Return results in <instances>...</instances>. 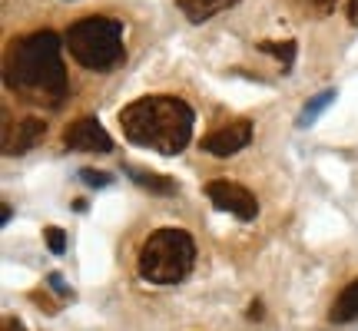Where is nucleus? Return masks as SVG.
Returning <instances> with one entry per match:
<instances>
[{
	"label": "nucleus",
	"mask_w": 358,
	"mask_h": 331,
	"mask_svg": "<svg viewBox=\"0 0 358 331\" xmlns=\"http://www.w3.org/2000/svg\"><path fill=\"white\" fill-rule=\"evenodd\" d=\"M249 318H262V305H259V302L249 305Z\"/></svg>",
	"instance_id": "21"
},
{
	"label": "nucleus",
	"mask_w": 358,
	"mask_h": 331,
	"mask_svg": "<svg viewBox=\"0 0 358 331\" xmlns=\"http://www.w3.org/2000/svg\"><path fill=\"white\" fill-rule=\"evenodd\" d=\"M295 3H299L306 13H312V17H329L338 0H295Z\"/></svg>",
	"instance_id": "15"
},
{
	"label": "nucleus",
	"mask_w": 358,
	"mask_h": 331,
	"mask_svg": "<svg viewBox=\"0 0 358 331\" xmlns=\"http://www.w3.org/2000/svg\"><path fill=\"white\" fill-rule=\"evenodd\" d=\"M348 20L352 27H358V0H348Z\"/></svg>",
	"instance_id": "19"
},
{
	"label": "nucleus",
	"mask_w": 358,
	"mask_h": 331,
	"mask_svg": "<svg viewBox=\"0 0 358 331\" xmlns=\"http://www.w3.org/2000/svg\"><path fill=\"white\" fill-rule=\"evenodd\" d=\"M123 172H127L140 189H150L156 192V196H173V192L179 189L176 186V179H169V176H159V172H153V169H143V166H123Z\"/></svg>",
	"instance_id": "10"
},
{
	"label": "nucleus",
	"mask_w": 358,
	"mask_h": 331,
	"mask_svg": "<svg viewBox=\"0 0 358 331\" xmlns=\"http://www.w3.org/2000/svg\"><path fill=\"white\" fill-rule=\"evenodd\" d=\"M236 3H239V0H176V7L186 13L189 24H206V20H213L216 13L236 7Z\"/></svg>",
	"instance_id": "9"
},
{
	"label": "nucleus",
	"mask_w": 358,
	"mask_h": 331,
	"mask_svg": "<svg viewBox=\"0 0 358 331\" xmlns=\"http://www.w3.org/2000/svg\"><path fill=\"white\" fill-rule=\"evenodd\" d=\"M259 50L268 53V57H275V60L282 64V73H289L292 64H295V50H299V47H295V40H282V43H275V40H262Z\"/></svg>",
	"instance_id": "13"
},
{
	"label": "nucleus",
	"mask_w": 358,
	"mask_h": 331,
	"mask_svg": "<svg viewBox=\"0 0 358 331\" xmlns=\"http://www.w3.org/2000/svg\"><path fill=\"white\" fill-rule=\"evenodd\" d=\"M329 318L335 325H348V321H358V279L348 281L342 295L332 302V311H329Z\"/></svg>",
	"instance_id": "11"
},
{
	"label": "nucleus",
	"mask_w": 358,
	"mask_h": 331,
	"mask_svg": "<svg viewBox=\"0 0 358 331\" xmlns=\"http://www.w3.org/2000/svg\"><path fill=\"white\" fill-rule=\"evenodd\" d=\"M3 83L34 103L60 106L66 100L64 43L53 30H34L10 43L3 60Z\"/></svg>",
	"instance_id": "1"
},
{
	"label": "nucleus",
	"mask_w": 358,
	"mask_h": 331,
	"mask_svg": "<svg viewBox=\"0 0 358 331\" xmlns=\"http://www.w3.org/2000/svg\"><path fill=\"white\" fill-rule=\"evenodd\" d=\"M252 142V119H232L226 126L213 129L209 136H203V153L216 156V159H226V156L243 153L245 146Z\"/></svg>",
	"instance_id": "6"
},
{
	"label": "nucleus",
	"mask_w": 358,
	"mask_h": 331,
	"mask_svg": "<svg viewBox=\"0 0 358 331\" xmlns=\"http://www.w3.org/2000/svg\"><path fill=\"white\" fill-rule=\"evenodd\" d=\"M64 43L83 70L103 73L123 60V20L90 13L66 27Z\"/></svg>",
	"instance_id": "3"
},
{
	"label": "nucleus",
	"mask_w": 358,
	"mask_h": 331,
	"mask_svg": "<svg viewBox=\"0 0 358 331\" xmlns=\"http://www.w3.org/2000/svg\"><path fill=\"white\" fill-rule=\"evenodd\" d=\"M120 126L133 146L159 156H176L189 146L196 113L179 96L153 93V96H140V100L127 103L120 110Z\"/></svg>",
	"instance_id": "2"
},
{
	"label": "nucleus",
	"mask_w": 358,
	"mask_h": 331,
	"mask_svg": "<svg viewBox=\"0 0 358 331\" xmlns=\"http://www.w3.org/2000/svg\"><path fill=\"white\" fill-rule=\"evenodd\" d=\"M43 136H47V123L37 119V116H27L24 123L17 126V136L3 142V149H7V156H24L27 149H34Z\"/></svg>",
	"instance_id": "8"
},
{
	"label": "nucleus",
	"mask_w": 358,
	"mask_h": 331,
	"mask_svg": "<svg viewBox=\"0 0 358 331\" xmlns=\"http://www.w3.org/2000/svg\"><path fill=\"white\" fill-rule=\"evenodd\" d=\"M335 100H338V93H335V89H322L319 96H312V100L306 103V110L299 113L295 126H299V129H308L312 123H315V119H319L322 113H325V110H329V106H332Z\"/></svg>",
	"instance_id": "12"
},
{
	"label": "nucleus",
	"mask_w": 358,
	"mask_h": 331,
	"mask_svg": "<svg viewBox=\"0 0 358 331\" xmlns=\"http://www.w3.org/2000/svg\"><path fill=\"white\" fill-rule=\"evenodd\" d=\"M43 242H47V249H50L53 255L66 252V235H64V229H57V226H47V229H43Z\"/></svg>",
	"instance_id": "14"
},
{
	"label": "nucleus",
	"mask_w": 358,
	"mask_h": 331,
	"mask_svg": "<svg viewBox=\"0 0 358 331\" xmlns=\"http://www.w3.org/2000/svg\"><path fill=\"white\" fill-rule=\"evenodd\" d=\"M80 179L87 182L90 189H106L113 179H110V172H96V169H80Z\"/></svg>",
	"instance_id": "16"
},
{
	"label": "nucleus",
	"mask_w": 358,
	"mask_h": 331,
	"mask_svg": "<svg viewBox=\"0 0 358 331\" xmlns=\"http://www.w3.org/2000/svg\"><path fill=\"white\" fill-rule=\"evenodd\" d=\"M3 331H27V328L17 315H3Z\"/></svg>",
	"instance_id": "18"
},
{
	"label": "nucleus",
	"mask_w": 358,
	"mask_h": 331,
	"mask_svg": "<svg viewBox=\"0 0 358 331\" xmlns=\"http://www.w3.org/2000/svg\"><path fill=\"white\" fill-rule=\"evenodd\" d=\"M196 265V242L186 229H156L140 249L136 272L150 285H179Z\"/></svg>",
	"instance_id": "4"
},
{
	"label": "nucleus",
	"mask_w": 358,
	"mask_h": 331,
	"mask_svg": "<svg viewBox=\"0 0 358 331\" xmlns=\"http://www.w3.org/2000/svg\"><path fill=\"white\" fill-rule=\"evenodd\" d=\"M47 285H50V288L60 295V298H73V292H70V288L64 285V275H60V272H50V275H47Z\"/></svg>",
	"instance_id": "17"
},
{
	"label": "nucleus",
	"mask_w": 358,
	"mask_h": 331,
	"mask_svg": "<svg viewBox=\"0 0 358 331\" xmlns=\"http://www.w3.org/2000/svg\"><path fill=\"white\" fill-rule=\"evenodd\" d=\"M206 196H209V203L216 205V209L236 216L239 222H252V219L259 216V199L245 189V186H239V182H229V179H213V182L206 186Z\"/></svg>",
	"instance_id": "5"
},
{
	"label": "nucleus",
	"mask_w": 358,
	"mask_h": 331,
	"mask_svg": "<svg viewBox=\"0 0 358 331\" xmlns=\"http://www.w3.org/2000/svg\"><path fill=\"white\" fill-rule=\"evenodd\" d=\"M10 216H13V212H10V205L3 203V209H0V226H7V222H10Z\"/></svg>",
	"instance_id": "20"
},
{
	"label": "nucleus",
	"mask_w": 358,
	"mask_h": 331,
	"mask_svg": "<svg viewBox=\"0 0 358 331\" xmlns=\"http://www.w3.org/2000/svg\"><path fill=\"white\" fill-rule=\"evenodd\" d=\"M64 146L66 149H73V153H113V136L100 126V119H77V123H70L64 129Z\"/></svg>",
	"instance_id": "7"
}]
</instances>
